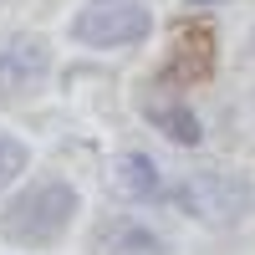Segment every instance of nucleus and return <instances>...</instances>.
<instances>
[{
  "label": "nucleus",
  "mask_w": 255,
  "mask_h": 255,
  "mask_svg": "<svg viewBox=\"0 0 255 255\" xmlns=\"http://www.w3.org/2000/svg\"><path fill=\"white\" fill-rule=\"evenodd\" d=\"M77 215V194L72 184L61 179H41L31 189H20V194L5 204V215H0V235L10 245H26V250H41V245H56L67 235V225Z\"/></svg>",
  "instance_id": "f257e3e1"
},
{
  "label": "nucleus",
  "mask_w": 255,
  "mask_h": 255,
  "mask_svg": "<svg viewBox=\"0 0 255 255\" xmlns=\"http://www.w3.org/2000/svg\"><path fill=\"white\" fill-rule=\"evenodd\" d=\"M143 36H148V10L138 0H92L72 20V41L82 46H133Z\"/></svg>",
  "instance_id": "f03ea898"
},
{
  "label": "nucleus",
  "mask_w": 255,
  "mask_h": 255,
  "mask_svg": "<svg viewBox=\"0 0 255 255\" xmlns=\"http://www.w3.org/2000/svg\"><path fill=\"white\" fill-rule=\"evenodd\" d=\"M179 204L194 209L204 225H225V220H235L245 209V184L225 179V174H199V179H189L179 189Z\"/></svg>",
  "instance_id": "7ed1b4c3"
},
{
  "label": "nucleus",
  "mask_w": 255,
  "mask_h": 255,
  "mask_svg": "<svg viewBox=\"0 0 255 255\" xmlns=\"http://www.w3.org/2000/svg\"><path fill=\"white\" fill-rule=\"evenodd\" d=\"M46 72V46L41 41H10L0 51V92H26Z\"/></svg>",
  "instance_id": "20e7f679"
},
{
  "label": "nucleus",
  "mask_w": 255,
  "mask_h": 255,
  "mask_svg": "<svg viewBox=\"0 0 255 255\" xmlns=\"http://www.w3.org/2000/svg\"><path fill=\"white\" fill-rule=\"evenodd\" d=\"M108 184L123 199H148V194H158V168L148 153H118L108 168Z\"/></svg>",
  "instance_id": "39448f33"
},
{
  "label": "nucleus",
  "mask_w": 255,
  "mask_h": 255,
  "mask_svg": "<svg viewBox=\"0 0 255 255\" xmlns=\"http://www.w3.org/2000/svg\"><path fill=\"white\" fill-rule=\"evenodd\" d=\"M143 113L153 118V123H158V128H163V133L174 138V143H199V118L189 113L184 102H148Z\"/></svg>",
  "instance_id": "423d86ee"
},
{
  "label": "nucleus",
  "mask_w": 255,
  "mask_h": 255,
  "mask_svg": "<svg viewBox=\"0 0 255 255\" xmlns=\"http://www.w3.org/2000/svg\"><path fill=\"white\" fill-rule=\"evenodd\" d=\"M102 255H163V240L138 225H118L102 235Z\"/></svg>",
  "instance_id": "0eeeda50"
},
{
  "label": "nucleus",
  "mask_w": 255,
  "mask_h": 255,
  "mask_svg": "<svg viewBox=\"0 0 255 255\" xmlns=\"http://www.w3.org/2000/svg\"><path fill=\"white\" fill-rule=\"evenodd\" d=\"M26 168V143H15L10 133H0V184H5L10 174H20Z\"/></svg>",
  "instance_id": "6e6552de"
}]
</instances>
